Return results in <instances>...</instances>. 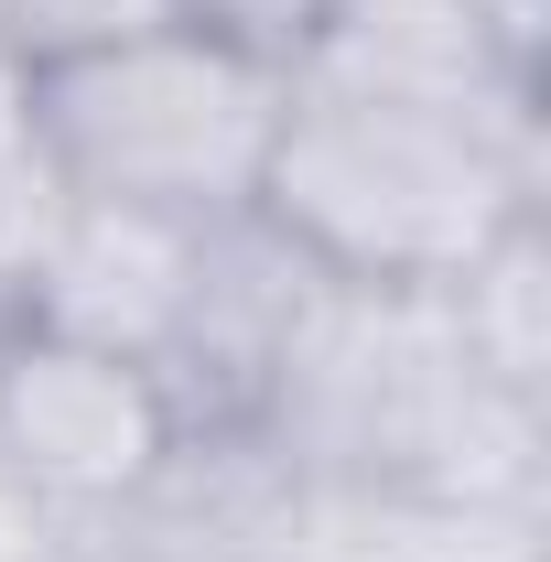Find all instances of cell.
Returning <instances> with one entry per match:
<instances>
[{
	"label": "cell",
	"instance_id": "cell-1",
	"mask_svg": "<svg viewBox=\"0 0 551 562\" xmlns=\"http://www.w3.org/2000/svg\"><path fill=\"white\" fill-rule=\"evenodd\" d=\"M249 216L357 292H454L541 216V109L497 87H357L292 76Z\"/></svg>",
	"mask_w": 551,
	"mask_h": 562
},
{
	"label": "cell",
	"instance_id": "cell-2",
	"mask_svg": "<svg viewBox=\"0 0 551 562\" xmlns=\"http://www.w3.org/2000/svg\"><path fill=\"white\" fill-rule=\"evenodd\" d=\"M260 443L336 508H530L541 497V412L465 368L443 292H357L314 271Z\"/></svg>",
	"mask_w": 551,
	"mask_h": 562
},
{
	"label": "cell",
	"instance_id": "cell-3",
	"mask_svg": "<svg viewBox=\"0 0 551 562\" xmlns=\"http://www.w3.org/2000/svg\"><path fill=\"white\" fill-rule=\"evenodd\" d=\"M33 76V140L55 184L87 206H151V216H249L260 162L292 109V66L216 33V22H162L109 55H66Z\"/></svg>",
	"mask_w": 551,
	"mask_h": 562
},
{
	"label": "cell",
	"instance_id": "cell-4",
	"mask_svg": "<svg viewBox=\"0 0 551 562\" xmlns=\"http://www.w3.org/2000/svg\"><path fill=\"white\" fill-rule=\"evenodd\" d=\"M184 422L140 357L0 325V487L44 519H109L173 465Z\"/></svg>",
	"mask_w": 551,
	"mask_h": 562
},
{
	"label": "cell",
	"instance_id": "cell-5",
	"mask_svg": "<svg viewBox=\"0 0 551 562\" xmlns=\"http://www.w3.org/2000/svg\"><path fill=\"white\" fill-rule=\"evenodd\" d=\"M206 227H195V216L66 195L55 227H44V260L22 281V314H11V325H44V336H76V347H109V357H140V368H151V357L173 347V325H184Z\"/></svg>",
	"mask_w": 551,
	"mask_h": 562
},
{
	"label": "cell",
	"instance_id": "cell-6",
	"mask_svg": "<svg viewBox=\"0 0 551 562\" xmlns=\"http://www.w3.org/2000/svg\"><path fill=\"white\" fill-rule=\"evenodd\" d=\"M443 314H454V347H465L476 379L551 412V227L541 216H519L476 271L443 292Z\"/></svg>",
	"mask_w": 551,
	"mask_h": 562
},
{
	"label": "cell",
	"instance_id": "cell-7",
	"mask_svg": "<svg viewBox=\"0 0 551 562\" xmlns=\"http://www.w3.org/2000/svg\"><path fill=\"white\" fill-rule=\"evenodd\" d=\"M55 206H66V184H55V162H44V140H33V76L0 55V325L22 314V281L44 260Z\"/></svg>",
	"mask_w": 551,
	"mask_h": 562
},
{
	"label": "cell",
	"instance_id": "cell-8",
	"mask_svg": "<svg viewBox=\"0 0 551 562\" xmlns=\"http://www.w3.org/2000/svg\"><path fill=\"white\" fill-rule=\"evenodd\" d=\"M162 22H195L184 0H11L0 11V55L11 66H66V55H109V44H140Z\"/></svg>",
	"mask_w": 551,
	"mask_h": 562
},
{
	"label": "cell",
	"instance_id": "cell-9",
	"mask_svg": "<svg viewBox=\"0 0 551 562\" xmlns=\"http://www.w3.org/2000/svg\"><path fill=\"white\" fill-rule=\"evenodd\" d=\"M184 11L216 22V33H238V44H260V55H281V66H303L314 33L336 22V0H184Z\"/></svg>",
	"mask_w": 551,
	"mask_h": 562
},
{
	"label": "cell",
	"instance_id": "cell-10",
	"mask_svg": "<svg viewBox=\"0 0 551 562\" xmlns=\"http://www.w3.org/2000/svg\"><path fill=\"white\" fill-rule=\"evenodd\" d=\"M0 11H11V0H0Z\"/></svg>",
	"mask_w": 551,
	"mask_h": 562
}]
</instances>
